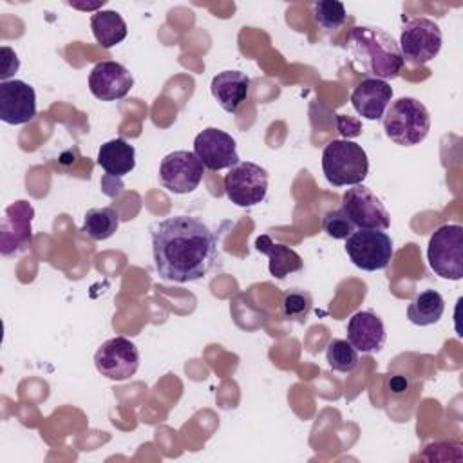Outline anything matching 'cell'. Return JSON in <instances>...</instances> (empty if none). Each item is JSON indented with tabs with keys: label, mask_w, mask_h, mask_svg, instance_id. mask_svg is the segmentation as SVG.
I'll return each mask as SVG.
<instances>
[{
	"label": "cell",
	"mask_w": 463,
	"mask_h": 463,
	"mask_svg": "<svg viewBox=\"0 0 463 463\" xmlns=\"http://www.w3.org/2000/svg\"><path fill=\"white\" fill-rule=\"evenodd\" d=\"M387 340L385 326L373 311H356L347 322V342L360 353H378Z\"/></svg>",
	"instance_id": "obj_16"
},
{
	"label": "cell",
	"mask_w": 463,
	"mask_h": 463,
	"mask_svg": "<svg viewBox=\"0 0 463 463\" xmlns=\"http://www.w3.org/2000/svg\"><path fill=\"white\" fill-rule=\"evenodd\" d=\"M353 63L378 80H394L403 69L396 40L378 27H353L347 36Z\"/></svg>",
	"instance_id": "obj_2"
},
{
	"label": "cell",
	"mask_w": 463,
	"mask_h": 463,
	"mask_svg": "<svg viewBox=\"0 0 463 463\" xmlns=\"http://www.w3.org/2000/svg\"><path fill=\"white\" fill-rule=\"evenodd\" d=\"M344 248L349 260L364 271L385 269L394 255L392 239L383 230L358 228L345 239Z\"/></svg>",
	"instance_id": "obj_7"
},
{
	"label": "cell",
	"mask_w": 463,
	"mask_h": 463,
	"mask_svg": "<svg viewBox=\"0 0 463 463\" xmlns=\"http://www.w3.org/2000/svg\"><path fill=\"white\" fill-rule=\"evenodd\" d=\"M90 29L103 49H110L127 38V24L118 11H96L90 16Z\"/></svg>",
	"instance_id": "obj_21"
},
{
	"label": "cell",
	"mask_w": 463,
	"mask_h": 463,
	"mask_svg": "<svg viewBox=\"0 0 463 463\" xmlns=\"http://www.w3.org/2000/svg\"><path fill=\"white\" fill-rule=\"evenodd\" d=\"M204 166L190 150L166 154L159 163V183L172 194L183 195L194 192L203 179Z\"/></svg>",
	"instance_id": "obj_11"
},
{
	"label": "cell",
	"mask_w": 463,
	"mask_h": 463,
	"mask_svg": "<svg viewBox=\"0 0 463 463\" xmlns=\"http://www.w3.org/2000/svg\"><path fill=\"white\" fill-rule=\"evenodd\" d=\"M156 271L184 284L206 277L219 260L213 232L197 217L174 215L150 226Z\"/></svg>",
	"instance_id": "obj_1"
},
{
	"label": "cell",
	"mask_w": 463,
	"mask_h": 463,
	"mask_svg": "<svg viewBox=\"0 0 463 463\" xmlns=\"http://www.w3.org/2000/svg\"><path fill=\"white\" fill-rule=\"evenodd\" d=\"M443 43V34L439 25L425 16L409 20L400 34V52L403 58V63L407 61L412 67L425 65L430 60H434Z\"/></svg>",
	"instance_id": "obj_6"
},
{
	"label": "cell",
	"mask_w": 463,
	"mask_h": 463,
	"mask_svg": "<svg viewBox=\"0 0 463 463\" xmlns=\"http://www.w3.org/2000/svg\"><path fill=\"white\" fill-rule=\"evenodd\" d=\"M392 99V89L385 80L365 78L351 92V103L358 116L374 121L385 114Z\"/></svg>",
	"instance_id": "obj_15"
},
{
	"label": "cell",
	"mask_w": 463,
	"mask_h": 463,
	"mask_svg": "<svg viewBox=\"0 0 463 463\" xmlns=\"http://www.w3.org/2000/svg\"><path fill=\"white\" fill-rule=\"evenodd\" d=\"M34 208L27 201H16L5 208L2 222V253L9 255L31 241V221Z\"/></svg>",
	"instance_id": "obj_17"
},
{
	"label": "cell",
	"mask_w": 463,
	"mask_h": 463,
	"mask_svg": "<svg viewBox=\"0 0 463 463\" xmlns=\"http://www.w3.org/2000/svg\"><path fill=\"white\" fill-rule=\"evenodd\" d=\"M36 116V92L22 80L0 83V119L7 125H24Z\"/></svg>",
	"instance_id": "obj_14"
},
{
	"label": "cell",
	"mask_w": 463,
	"mask_h": 463,
	"mask_svg": "<svg viewBox=\"0 0 463 463\" xmlns=\"http://www.w3.org/2000/svg\"><path fill=\"white\" fill-rule=\"evenodd\" d=\"M226 197L241 206L250 208L266 199L268 194V172L257 163L239 161L224 175Z\"/></svg>",
	"instance_id": "obj_8"
},
{
	"label": "cell",
	"mask_w": 463,
	"mask_h": 463,
	"mask_svg": "<svg viewBox=\"0 0 463 463\" xmlns=\"http://www.w3.org/2000/svg\"><path fill=\"white\" fill-rule=\"evenodd\" d=\"M98 165L112 177H123L136 166V148L123 137L103 143L98 150Z\"/></svg>",
	"instance_id": "obj_20"
},
{
	"label": "cell",
	"mask_w": 463,
	"mask_h": 463,
	"mask_svg": "<svg viewBox=\"0 0 463 463\" xmlns=\"http://www.w3.org/2000/svg\"><path fill=\"white\" fill-rule=\"evenodd\" d=\"M2 72H0V78L2 81H7V78L18 71L20 67V61H18V56L13 49H9L7 45L2 47Z\"/></svg>",
	"instance_id": "obj_28"
},
{
	"label": "cell",
	"mask_w": 463,
	"mask_h": 463,
	"mask_svg": "<svg viewBox=\"0 0 463 463\" xmlns=\"http://www.w3.org/2000/svg\"><path fill=\"white\" fill-rule=\"evenodd\" d=\"M430 269L447 280L463 277V228L459 224H441L434 230L427 244Z\"/></svg>",
	"instance_id": "obj_5"
},
{
	"label": "cell",
	"mask_w": 463,
	"mask_h": 463,
	"mask_svg": "<svg viewBox=\"0 0 463 463\" xmlns=\"http://www.w3.org/2000/svg\"><path fill=\"white\" fill-rule=\"evenodd\" d=\"M313 18L324 31H335L345 22L347 13L342 2L320 0L313 4Z\"/></svg>",
	"instance_id": "obj_25"
},
{
	"label": "cell",
	"mask_w": 463,
	"mask_h": 463,
	"mask_svg": "<svg viewBox=\"0 0 463 463\" xmlns=\"http://www.w3.org/2000/svg\"><path fill=\"white\" fill-rule=\"evenodd\" d=\"M250 83V76L241 71H222L212 78L210 90L224 112L235 114L248 99Z\"/></svg>",
	"instance_id": "obj_18"
},
{
	"label": "cell",
	"mask_w": 463,
	"mask_h": 463,
	"mask_svg": "<svg viewBox=\"0 0 463 463\" xmlns=\"http://www.w3.org/2000/svg\"><path fill=\"white\" fill-rule=\"evenodd\" d=\"M313 307L311 295L302 289H289L282 297V315L286 320L304 324Z\"/></svg>",
	"instance_id": "obj_26"
},
{
	"label": "cell",
	"mask_w": 463,
	"mask_h": 463,
	"mask_svg": "<svg viewBox=\"0 0 463 463\" xmlns=\"http://www.w3.org/2000/svg\"><path fill=\"white\" fill-rule=\"evenodd\" d=\"M134 87V76L118 61H99L89 74V89L101 101H116L125 98Z\"/></svg>",
	"instance_id": "obj_13"
},
{
	"label": "cell",
	"mask_w": 463,
	"mask_h": 463,
	"mask_svg": "<svg viewBox=\"0 0 463 463\" xmlns=\"http://www.w3.org/2000/svg\"><path fill=\"white\" fill-rule=\"evenodd\" d=\"M326 360L333 371L345 373V374L356 371L358 362H360L358 351L347 340H342V338H333L327 344Z\"/></svg>",
	"instance_id": "obj_24"
},
{
	"label": "cell",
	"mask_w": 463,
	"mask_h": 463,
	"mask_svg": "<svg viewBox=\"0 0 463 463\" xmlns=\"http://www.w3.org/2000/svg\"><path fill=\"white\" fill-rule=\"evenodd\" d=\"M322 170L333 186L362 184L369 174L365 150L349 139H333L322 150Z\"/></svg>",
	"instance_id": "obj_3"
},
{
	"label": "cell",
	"mask_w": 463,
	"mask_h": 463,
	"mask_svg": "<svg viewBox=\"0 0 463 463\" xmlns=\"http://www.w3.org/2000/svg\"><path fill=\"white\" fill-rule=\"evenodd\" d=\"M342 212L354 226L364 230H387L391 224L387 208L365 184H354L344 192Z\"/></svg>",
	"instance_id": "obj_10"
},
{
	"label": "cell",
	"mask_w": 463,
	"mask_h": 463,
	"mask_svg": "<svg viewBox=\"0 0 463 463\" xmlns=\"http://www.w3.org/2000/svg\"><path fill=\"white\" fill-rule=\"evenodd\" d=\"M322 228L333 239H347L354 232V224L342 212V208L327 212L322 219Z\"/></svg>",
	"instance_id": "obj_27"
},
{
	"label": "cell",
	"mask_w": 463,
	"mask_h": 463,
	"mask_svg": "<svg viewBox=\"0 0 463 463\" xmlns=\"http://www.w3.org/2000/svg\"><path fill=\"white\" fill-rule=\"evenodd\" d=\"M443 311H445V300L441 293L434 289H425L411 300L407 307V318L414 326L423 327V326H432L439 322Z\"/></svg>",
	"instance_id": "obj_22"
},
{
	"label": "cell",
	"mask_w": 463,
	"mask_h": 463,
	"mask_svg": "<svg viewBox=\"0 0 463 463\" xmlns=\"http://www.w3.org/2000/svg\"><path fill=\"white\" fill-rule=\"evenodd\" d=\"M255 248H257V251L268 255V259H269V273H271V277H275L279 280L286 279L289 273L300 271L302 266H304L302 257L295 250H291L289 246L273 242L269 235L257 237Z\"/></svg>",
	"instance_id": "obj_19"
},
{
	"label": "cell",
	"mask_w": 463,
	"mask_h": 463,
	"mask_svg": "<svg viewBox=\"0 0 463 463\" xmlns=\"http://www.w3.org/2000/svg\"><path fill=\"white\" fill-rule=\"evenodd\" d=\"M383 130L385 136L400 146L420 145L430 130V114L416 98H400L387 109L383 116Z\"/></svg>",
	"instance_id": "obj_4"
},
{
	"label": "cell",
	"mask_w": 463,
	"mask_h": 463,
	"mask_svg": "<svg viewBox=\"0 0 463 463\" xmlns=\"http://www.w3.org/2000/svg\"><path fill=\"white\" fill-rule=\"evenodd\" d=\"M94 365L96 371L109 380H128L139 367V349L125 336L109 338L94 353Z\"/></svg>",
	"instance_id": "obj_9"
},
{
	"label": "cell",
	"mask_w": 463,
	"mask_h": 463,
	"mask_svg": "<svg viewBox=\"0 0 463 463\" xmlns=\"http://www.w3.org/2000/svg\"><path fill=\"white\" fill-rule=\"evenodd\" d=\"M118 226H119V213L112 206H101V208L87 210L83 217L81 232L94 241H105L116 233Z\"/></svg>",
	"instance_id": "obj_23"
},
{
	"label": "cell",
	"mask_w": 463,
	"mask_h": 463,
	"mask_svg": "<svg viewBox=\"0 0 463 463\" xmlns=\"http://www.w3.org/2000/svg\"><path fill=\"white\" fill-rule=\"evenodd\" d=\"M194 154L201 159L203 166L212 172L232 168L239 163L235 139L215 127H208L195 136Z\"/></svg>",
	"instance_id": "obj_12"
}]
</instances>
